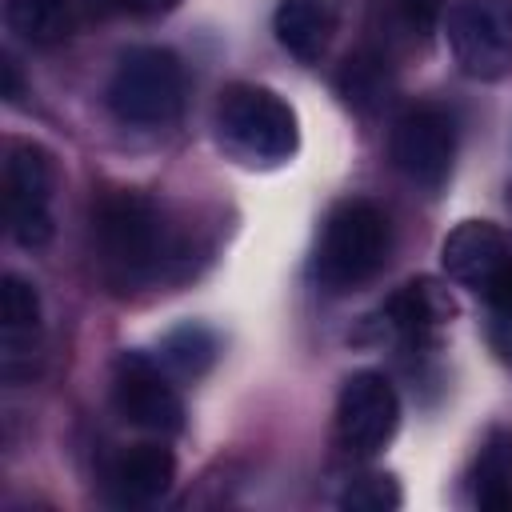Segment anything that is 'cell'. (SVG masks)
<instances>
[{
	"label": "cell",
	"mask_w": 512,
	"mask_h": 512,
	"mask_svg": "<svg viewBox=\"0 0 512 512\" xmlns=\"http://www.w3.org/2000/svg\"><path fill=\"white\" fill-rule=\"evenodd\" d=\"M92 232H96V252H100L104 276L116 288H128V292L144 288L172 260L168 224H164L156 200H148L144 192L116 188V192L100 196Z\"/></svg>",
	"instance_id": "obj_1"
},
{
	"label": "cell",
	"mask_w": 512,
	"mask_h": 512,
	"mask_svg": "<svg viewBox=\"0 0 512 512\" xmlns=\"http://www.w3.org/2000/svg\"><path fill=\"white\" fill-rule=\"evenodd\" d=\"M216 132L248 164H284L300 148L292 104L264 84H232L216 104Z\"/></svg>",
	"instance_id": "obj_2"
},
{
	"label": "cell",
	"mask_w": 512,
	"mask_h": 512,
	"mask_svg": "<svg viewBox=\"0 0 512 512\" xmlns=\"http://www.w3.org/2000/svg\"><path fill=\"white\" fill-rule=\"evenodd\" d=\"M108 108L128 128H164L184 108V64L176 52L144 44L128 48L108 80Z\"/></svg>",
	"instance_id": "obj_3"
},
{
	"label": "cell",
	"mask_w": 512,
	"mask_h": 512,
	"mask_svg": "<svg viewBox=\"0 0 512 512\" xmlns=\"http://www.w3.org/2000/svg\"><path fill=\"white\" fill-rule=\"evenodd\" d=\"M392 228L388 216L372 200H344L320 236L316 252V276L332 292H348L364 280H372L388 260Z\"/></svg>",
	"instance_id": "obj_4"
},
{
	"label": "cell",
	"mask_w": 512,
	"mask_h": 512,
	"mask_svg": "<svg viewBox=\"0 0 512 512\" xmlns=\"http://www.w3.org/2000/svg\"><path fill=\"white\" fill-rule=\"evenodd\" d=\"M52 192L56 168L52 156L32 140H12L4 156V216L8 236L24 248L52 240Z\"/></svg>",
	"instance_id": "obj_5"
},
{
	"label": "cell",
	"mask_w": 512,
	"mask_h": 512,
	"mask_svg": "<svg viewBox=\"0 0 512 512\" xmlns=\"http://www.w3.org/2000/svg\"><path fill=\"white\" fill-rule=\"evenodd\" d=\"M448 48L464 76L500 80L512 72V0H456Z\"/></svg>",
	"instance_id": "obj_6"
},
{
	"label": "cell",
	"mask_w": 512,
	"mask_h": 512,
	"mask_svg": "<svg viewBox=\"0 0 512 512\" xmlns=\"http://www.w3.org/2000/svg\"><path fill=\"white\" fill-rule=\"evenodd\" d=\"M392 164L420 188H440L456 156V124L440 104H412L396 116L388 140Z\"/></svg>",
	"instance_id": "obj_7"
},
{
	"label": "cell",
	"mask_w": 512,
	"mask_h": 512,
	"mask_svg": "<svg viewBox=\"0 0 512 512\" xmlns=\"http://www.w3.org/2000/svg\"><path fill=\"white\" fill-rule=\"evenodd\" d=\"M112 404L132 428H144L156 436H172L184 428V404L168 380V368H160V360L144 352H124L116 360Z\"/></svg>",
	"instance_id": "obj_8"
},
{
	"label": "cell",
	"mask_w": 512,
	"mask_h": 512,
	"mask_svg": "<svg viewBox=\"0 0 512 512\" xmlns=\"http://www.w3.org/2000/svg\"><path fill=\"white\" fill-rule=\"evenodd\" d=\"M400 424V396L384 372H356L336 400V440L352 456H376Z\"/></svg>",
	"instance_id": "obj_9"
},
{
	"label": "cell",
	"mask_w": 512,
	"mask_h": 512,
	"mask_svg": "<svg viewBox=\"0 0 512 512\" xmlns=\"http://www.w3.org/2000/svg\"><path fill=\"white\" fill-rule=\"evenodd\" d=\"M512 256L508 248V236L492 224V220H464L456 224L444 244H440V260H444V272L464 284V288H476L484 292V284L492 280V272Z\"/></svg>",
	"instance_id": "obj_10"
},
{
	"label": "cell",
	"mask_w": 512,
	"mask_h": 512,
	"mask_svg": "<svg viewBox=\"0 0 512 512\" xmlns=\"http://www.w3.org/2000/svg\"><path fill=\"white\" fill-rule=\"evenodd\" d=\"M36 340H40V296L24 276L4 272V280H0V360H4V376H16L32 364Z\"/></svg>",
	"instance_id": "obj_11"
},
{
	"label": "cell",
	"mask_w": 512,
	"mask_h": 512,
	"mask_svg": "<svg viewBox=\"0 0 512 512\" xmlns=\"http://www.w3.org/2000/svg\"><path fill=\"white\" fill-rule=\"evenodd\" d=\"M176 480V460L164 444H136L128 448L116 464H112V496L120 504H132V508H144V504H156Z\"/></svg>",
	"instance_id": "obj_12"
},
{
	"label": "cell",
	"mask_w": 512,
	"mask_h": 512,
	"mask_svg": "<svg viewBox=\"0 0 512 512\" xmlns=\"http://www.w3.org/2000/svg\"><path fill=\"white\" fill-rule=\"evenodd\" d=\"M384 316L400 336L424 340V336L440 332L456 316V304H452L448 288H440L436 280H408L396 296H388Z\"/></svg>",
	"instance_id": "obj_13"
},
{
	"label": "cell",
	"mask_w": 512,
	"mask_h": 512,
	"mask_svg": "<svg viewBox=\"0 0 512 512\" xmlns=\"http://www.w3.org/2000/svg\"><path fill=\"white\" fill-rule=\"evenodd\" d=\"M332 8L324 0H280L276 4V16H272V28H276V40L304 64H316L332 40Z\"/></svg>",
	"instance_id": "obj_14"
},
{
	"label": "cell",
	"mask_w": 512,
	"mask_h": 512,
	"mask_svg": "<svg viewBox=\"0 0 512 512\" xmlns=\"http://www.w3.org/2000/svg\"><path fill=\"white\" fill-rule=\"evenodd\" d=\"M472 500L488 512L512 508V432H492L472 464Z\"/></svg>",
	"instance_id": "obj_15"
},
{
	"label": "cell",
	"mask_w": 512,
	"mask_h": 512,
	"mask_svg": "<svg viewBox=\"0 0 512 512\" xmlns=\"http://www.w3.org/2000/svg\"><path fill=\"white\" fill-rule=\"evenodd\" d=\"M4 16L8 28L32 48H52L72 32V0H8Z\"/></svg>",
	"instance_id": "obj_16"
},
{
	"label": "cell",
	"mask_w": 512,
	"mask_h": 512,
	"mask_svg": "<svg viewBox=\"0 0 512 512\" xmlns=\"http://www.w3.org/2000/svg\"><path fill=\"white\" fill-rule=\"evenodd\" d=\"M220 356V340L212 328L204 324H180L176 332L164 336L160 344V364L172 372V376H184V380H196L204 376Z\"/></svg>",
	"instance_id": "obj_17"
},
{
	"label": "cell",
	"mask_w": 512,
	"mask_h": 512,
	"mask_svg": "<svg viewBox=\"0 0 512 512\" xmlns=\"http://www.w3.org/2000/svg\"><path fill=\"white\" fill-rule=\"evenodd\" d=\"M400 484L392 476H380V472H368L360 480H352L340 496L344 508L352 512H388V508H400Z\"/></svg>",
	"instance_id": "obj_18"
},
{
	"label": "cell",
	"mask_w": 512,
	"mask_h": 512,
	"mask_svg": "<svg viewBox=\"0 0 512 512\" xmlns=\"http://www.w3.org/2000/svg\"><path fill=\"white\" fill-rule=\"evenodd\" d=\"M440 8H444V0H392L396 20L412 36H428L436 28V20H440Z\"/></svg>",
	"instance_id": "obj_19"
},
{
	"label": "cell",
	"mask_w": 512,
	"mask_h": 512,
	"mask_svg": "<svg viewBox=\"0 0 512 512\" xmlns=\"http://www.w3.org/2000/svg\"><path fill=\"white\" fill-rule=\"evenodd\" d=\"M484 296H488V304H492L500 316L512 320V256L492 272V280L484 284Z\"/></svg>",
	"instance_id": "obj_20"
},
{
	"label": "cell",
	"mask_w": 512,
	"mask_h": 512,
	"mask_svg": "<svg viewBox=\"0 0 512 512\" xmlns=\"http://www.w3.org/2000/svg\"><path fill=\"white\" fill-rule=\"evenodd\" d=\"M180 0H100L104 12H124V16H164Z\"/></svg>",
	"instance_id": "obj_21"
}]
</instances>
